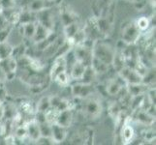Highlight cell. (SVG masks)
<instances>
[{
    "label": "cell",
    "mask_w": 156,
    "mask_h": 145,
    "mask_svg": "<svg viewBox=\"0 0 156 145\" xmlns=\"http://www.w3.org/2000/svg\"><path fill=\"white\" fill-rule=\"evenodd\" d=\"M92 52L94 58L98 59L109 66L112 65L115 50L110 44L102 41L101 39L95 41L92 47Z\"/></svg>",
    "instance_id": "obj_1"
},
{
    "label": "cell",
    "mask_w": 156,
    "mask_h": 145,
    "mask_svg": "<svg viewBox=\"0 0 156 145\" xmlns=\"http://www.w3.org/2000/svg\"><path fill=\"white\" fill-rule=\"evenodd\" d=\"M92 47L93 45H88L85 41L83 44L73 47V51L76 60L83 64L84 66H90L93 59Z\"/></svg>",
    "instance_id": "obj_2"
},
{
    "label": "cell",
    "mask_w": 156,
    "mask_h": 145,
    "mask_svg": "<svg viewBox=\"0 0 156 145\" xmlns=\"http://www.w3.org/2000/svg\"><path fill=\"white\" fill-rule=\"evenodd\" d=\"M142 33L137 27L135 20L126 24L121 32V41L125 45H137L139 39L141 38Z\"/></svg>",
    "instance_id": "obj_3"
},
{
    "label": "cell",
    "mask_w": 156,
    "mask_h": 145,
    "mask_svg": "<svg viewBox=\"0 0 156 145\" xmlns=\"http://www.w3.org/2000/svg\"><path fill=\"white\" fill-rule=\"evenodd\" d=\"M83 114L89 119H96L101 115L102 112V104L101 101L90 96L87 99H83Z\"/></svg>",
    "instance_id": "obj_4"
},
{
    "label": "cell",
    "mask_w": 156,
    "mask_h": 145,
    "mask_svg": "<svg viewBox=\"0 0 156 145\" xmlns=\"http://www.w3.org/2000/svg\"><path fill=\"white\" fill-rule=\"evenodd\" d=\"M95 92V89L93 84L83 83L80 81H77L75 84L71 86V93L75 97L80 100L87 99L88 97L92 96V94Z\"/></svg>",
    "instance_id": "obj_5"
},
{
    "label": "cell",
    "mask_w": 156,
    "mask_h": 145,
    "mask_svg": "<svg viewBox=\"0 0 156 145\" xmlns=\"http://www.w3.org/2000/svg\"><path fill=\"white\" fill-rule=\"evenodd\" d=\"M0 67L6 74L7 80H11L16 76V73L18 71V60L12 55L7 58L0 59Z\"/></svg>",
    "instance_id": "obj_6"
},
{
    "label": "cell",
    "mask_w": 156,
    "mask_h": 145,
    "mask_svg": "<svg viewBox=\"0 0 156 145\" xmlns=\"http://www.w3.org/2000/svg\"><path fill=\"white\" fill-rule=\"evenodd\" d=\"M36 21L45 26L48 29L52 30L55 27V16L51 12V8H47L36 13Z\"/></svg>",
    "instance_id": "obj_7"
},
{
    "label": "cell",
    "mask_w": 156,
    "mask_h": 145,
    "mask_svg": "<svg viewBox=\"0 0 156 145\" xmlns=\"http://www.w3.org/2000/svg\"><path fill=\"white\" fill-rule=\"evenodd\" d=\"M118 76L121 77L126 84H135V83H142L143 78L131 67L124 66L118 71Z\"/></svg>",
    "instance_id": "obj_8"
},
{
    "label": "cell",
    "mask_w": 156,
    "mask_h": 145,
    "mask_svg": "<svg viewBox=\"0 0 156 145\" xmlns=\"http://www.w3.org/2000/svg\"><path fill=\"white\" fill-rule=\"evenodd\" d=\"M126 82L121 77L118 76V78H112L107 82L106 92L110 96H117L121 92L123 87H126Z\"/></svg>",
    "instance_id": "obj_9"
},
{
    "label": "cell",
    "mask_w": 156,
    "mask_h": 145,
    "mask_svg": "<svg viewBox=\"0 0 156 145\" xmlns=\"http://www.w3.org/2000/svg\"><path fill=\"white\" fill-rule=\"evenodd\" d=\"M24 125L26 128V132H27V138L30 141L36 142L41 137L39 124L33 119V120L27 121Z\"/></svg>",
    "instance_id": "obj_10"
},
{
    "label": "cell",
    "mask_w": 156,
    "mask_h": 145,
    "mask_svg": "<svg viewBox=\"0 0 156 145\" xmlns=\"http://www.w3.org/2000/svg\"><path fill=\"white\" fill-rule=\"evenodd\" d=\"M72 122H73V109H65V110L58 111L55 123L59 126H62L68 129L72 125Z\"/></svg>",
    "instance_id": "obj_11"
},
{
    "label": "cell",
    "mask_w": 156,
    "mask_h": 145,
    "mask_svg": "<svg viewBox=\"0 0 156 145\" xmlns=\"http://www.w3.org/2000/svg\"><path fill=\"white\" fill-rule=\"evenodd\" d=\"M65 71L67 72V67H66V61H65V58H64V55L56 56L51 68L50 78L53 79L56 74H60L62 72H65Z\"/></svg>",
    "instance_id": "obj_12"
},
{
    "label": "cell",
    "mask_w": 156,
    "mask_h": 145,
    "mask_svg": "<svg viewBox=\"0 0 156 145\" xmlns=\"http://www.w3.org/2000/svg\"><path fill=\"white\" fill-rule=\"evenodd\" d=\"M135 112V116H134V119H135L139 124L144 125V126H151L154 121H155V117L150 115L147 110L139 109L137 110L134 111Z\"/></svg>",
    "instance_id": "obj_13"
},
{
    "label": "cell",
    "mask_w": 156,
    "mask_h": 145,
    "mask_svg": "<svg viewBox=\"0 0 156 145\" xmlns=\"http://www.w3.org/2000/svg\"><path fill=\"white\" fill-rule=\"evenodd\" d=\"M55 2L50 1V0H29L27 4V8L29 11L33 13H37L39 11H42L47 8H51Z\"/></svg>",
    "instance_id": "obj_14"
},
{
    "label": "cell",
    "mask_w": 156,
    "mask_h": 145,
    "mask_svg": "<svg viewBox=\"0 0 156 145\" xmlns=\"http://www.w3.org/2000/svg\"><path fill=\"white\" fill-rule=\"evenodd\" d=\"M51 137L56 144L61 143L67 137V128H64L53 123V124H51Z\"/></svg>",
    "instance_id": "obj_15"
},
{
    "label": "cell",
    "mask_w": 156,
    "mask_h": 145,
    "mask_svg": "<svg viewBox=\"0 0 156 145\" xmlns=\"http://www.w3.org/2000/svg\"><path fill=\"white\" fill-rule=\"evenodd\" d=\"M120 136L123 143H130V141H132L134 136H135V130L130 123H128L127 119H125L123 122Z\"/></svg>",
    "instance_id": "obj_16"
},
{
    "label": "cell",
    "mask_w": 156,
    "mask_h": 145,
    "mask_svg": "<svg viewBox=\"0 0 156 145\" xmlns=\"http://www.w3.org/2000/svg\"><path fill=\"white\" fill-rule=\"evenodd\" d=\"M85 67L87 66H84L83 64H82L79 61H76L71 66V68L69 69V72H67L70 76V78L76 80V81H80L83 78Z\"/></svg>",
    "instance_id": "obj_17"
},
{
    "label": "cell",
    "mask_w": 156,
    "mask_h": 145,
    "mask_svg": "<svg viewBox=\"0 0 156 145\" xmlns=\"http://www.w3.org/2000/svg\"><path fill=\"white\" fill-rule=\"evenodd\" d=\"M37 22V21H36ZM52 30H50L48 29L45 26H43L42 24L37 22L36 24V30H35V34L33 36V38H32V43L35 45V44H38V43L42 42L43 40H45L46 38L49 37V35L51 33Z\"/></svg>",
    "instance_id": "obj_18"
},
{
    "label": "cell",
    "mask_w": 156,
    "mask_h": 145,
    "mask_svg": "<svg viewBox=\"0 0 156 145\" xmlns=\"http://www.w3.org/2000/svg\"><path fill=\"white\" fill-rule=\"evenodd\" d=\"M36 21H31V22H27L24 24H20V35L24 37L27 40H32L33 36L35 34L36 30Z\"/></svg>",
    "instance_id": "obj_19"
},
{
    "label": "cell",
    "mask_w": 156,
    "mask_h": 145,
    "mask_svg": "<svg viewBox=\"0 0 156 145\" xmlns=\"http://www.w3.org/2000/svg\"><path fill=\"white\" fill-rule=\"evenodd\" d=\"M147 85L146 83H135V84H127L126 90L132 97L140 96V95H146L147 91Z\"/></svg>",
    "instance_id": "obj_20"
},
{
    "label": "cell",
    "mask_w": 156,
    "mask_h": 145,
    "mask_svg": "<svg viewBox=\"0 0 156 145\" xmlns=\"http://www.w3.org/2000/svg\"><path fill=\"white\" fill-rule=\"evenodd\" d=\"M3 110H4V118L3 120L13 119L14 116L18 113V107L15 105V104L10 103V102L5 101L3 103Z\"/></svg>",
    "instance_id": "obj_21"
},
{
    "label": "cell",
    "mask_w": 156,
    "mask_h": 145,
    "mask_svg": "<svg viewBox=\"0 0 156 145\" xmlns=\"http://www.w3.org/2000/svg\"><path fill=\"white\" fill-rule=\"evenodd\" d=\"M78 20L77 15H75L72 11L69 10H63L60 12V22L63 26L69 25L73 22H76Z\"/></svg>",
    "instance_id": "obj_22"
},
{
    "label": "cell",
    "mask_w": 156,
    "mask_h": 145,
    "mask_svg": "<svg viewBox=\"0 0 156 145\" xmlns=\"http://www.w3.org/2000/svg\"><path fill=\"white\" fill-rule=\"evenodd\" d=\"M96 77H97V73L94 71V69L91 66H87L85 67V70H84V73L83 74V78L80 81L83 82V83L93 84V82L95 81Z\"/></svg>",
    "instance_id": "obj_23"
},
{
    "label": "cell",
    "mask_w": 156,
    "mask_h": 145,
    "mask_svg": "<svg viewBox=\"0 0 156 145\" xmlns=\"http://www.w3.org/2000/svg\"><path fill=\"white\" fill-rule=\"evenodd\" d=\"M80 28V27L78 23V21L64 26V36H65V39H73L74 36L76 35V33L79 31Z\"/></svg>",
    "instance_id": "obj_24"
},
{
    "label": "cell",
    "mask_w": 156,
    "mask_h": 145,
    "mask_svg": "<svg viewBox=\"0 0 156 145\" xmlns=\"http://www.w3.org/2000/svg\"><path fill=\"white\" fill-rule=\"evenodd\" d=\"M13 46L8 41L0 42V59L7 58L12 55L13 53Z\"/></svg>",
    "instance_id": "obj_25"
},
{
    "label": "cell",
    "mask_w": 156,
    "mask_h": 145,
    "mask_svg": "<svg viewBox=\"0 0 156 145\" xmlns=\"http://www.w3.org/2000/svg\"><path fill=\"white\" fill-rule=\"evenodd\" d=\"M53 81H55L59 86H62V87H67L69 83H70V80H71V78H70V76L69 74L65 71V72H62L60 74H56V76L55 77V78L52 79Z\"/></svg>",
    "instance_id": "obj_26"
},
{
    "label": "cell",
    "mask_w": 156,
    "mask_h": 145,
    "mask_svg": "<svg viewBox=\"0 0 156 145\" xmlns=\"http://www.w3.org/2000/svg\"><path fill=\"white\" fill-rule=\"evenodd\" d=\"M91 67H92L94 69V71L98 74H104V73H107L108 71H109V68L110 66L107 65V64L103 63L102 61L98 60V59H96L93 57L92 59V62H91Z\"/></svg>",
    "instance_id": "obj_27"
},
{
    "label": "cell",
    "mask_w": 156,
    "mask_h": 145,
    "mask_svg": "<svg viewBox=\"0 0 156 145\" xmlns=\"http://www.w3.org/2000/svg\"><path fill=\"white\" fill-rule=\"evenodd\" d=\"M135 23L137 25V27L139 28V30L141 32H146L148 30V28L151 25V22H150V19L147 17H140L139 19H137L135 20Z\"/></svg>",
    "instance_id": "obj_28"
},
{
    "label": "cell",
    "mask_w": 156,
    "mask_h": 145,
    "mask_svg": "<svg viewBox=\"0 0 156 145\" xmlns=\"http://www.w3.org/2000/svg\"><path fill=\"white\" fill-rule=\"evenodd\" d=\"M109 113L112 117V119H115L116 121H119L120 116L122 114V109H121L120 105L118 103L112 104L109 107Z\"/></svg>",
    "instance_id": "obj_29"
},
{
    "label": "cell",
    "mask_w": 156,
    "mask_h": 145,
    "mask_svg": "<svg viewBox=\"0 0 156 145\" xmlns=\"http://www.w3.org/2000/svg\"><path fill=\"white\" fill-rule=\"evenodd\" d=\"M51 109V103H50V96H44L38 101V103L36 105L35 110H39L46 112L48 109Z\"/></svg>",
    "instance_id": "obj_30"
},
{
    "label": "cell",
    "mask_w": 156,
    "mask_h": 145,
    "mask_svg": "<svg viewBox=\"0 0 156 145\" xmlns=\"http://www.w3.org/2000/svg\"><path fill=\"white\" fill-rule=\"evenodd\" d=\"M13 135L16 137V140H24L25 138H27V132H26L25 125L16 127Z\"/></svg>",
    "instance_id": "obj_31"
},
{
    "label": "cell",
    "mask_w": 156,
    "mask_h": 145,
    "mask_svg": "<svg viewBox=\"0 0 156 145\" xmlns=\"http://www.w3.org/2000/svg\"><path fill=\"white\" fill-rule=\"evenodd\" d=\"M39 127H40L41 136L51 137V124L45 122V123H42V124H39Z\"/></svg>",
    "instance_id": "obj_32"
},
{
    "label": "cell",
    "mask_w": 156,
    "mask_h": 145,
    "mask_svg": "<svg viewBox=\"0 0 156 145\" xmlns=\"http://www.w3.org/2000/svg\"><path fill=\"white\" fill-rule=\"evenodd\" d=\"M17 6V0H0V10L12 9Z\"/></svg>",
    "instance_id": "obj_33"
},
{
    "label": "cell",
    "mask_w": 156,
    "mask_h": 145,
    "mask_svg": "<svg viewBox=\"0 0 156 145\" xmlns=\"http://www.w3.org/2000/svg\"><path fill=\"white\" fill-rule=\"evenodd\" d=\"M34 120L38 123V124H42V123L47 122L46 119V113L43 111H39V110H35L34 113Z\"/></svg>",
    "instance_id": "obj_34"
},
{
    "label": "cell",
    "mask_w": 156,
    "mask_h": 145,
    "mask_svg": "<svg viewBox=\"0 0 156 145\" xmlns=\"http://www.w3.org/2000/svg\"><path fill=\"white\" fill-rule=\"evenodd\" d=\"M62 98L60 96H57V95H55V96H50V103H51V107H53V109H57L58 105L60 104Z\"/></svg>",
    "instance_id": "obj_35"
},
{
    "label": "cell",
    "mask_w": 156,
    "mask_h": 145,
    "mask_svg": "<svg viewBox=\"0 0 156 145\" xmlns=\"http://www.w3.org/2000/svg\"><path fill=\"white\" fill-rule=\"evenodd\" d=\"M37 144H56L55 141L53 140L52 137H44L41 136L38 140L36 141Z\"/></svg>",
    "instance_id": "obj_36"
},
{
    "label": "cell",
    "mask_w": 156,
    "mask_h": 145,
    "mask_svg": "<svg viewBox=\"0 0 156 145\" xmlns=\"http://www.w3.org/2000/svg\"><path fill=\"white\" fill-rule=\"evenodd\" d=\"M7 97H8V94H7L6 89L4 88L3 84H0V102L4 103L5 101H7Z\"/></svg>",
    "instance_id": "obj_37"
},
{
    "label": "cell",
    "mask_w": 156,
    "mask_h": 145,
    "mask_svg": "<svg viewBox=\"0 0 156 145\" xmlns=\"http://www.w3.org/2000/svg\"><path fill=\"white\" fill-rule=\"evenodd\" d=\"M6 80H7L6 74L3 72V70L1 69V67H0V84H3Z\"/></svg>",
    "instance_id": "obj_38"
},
{
    "label": "cell",
    "mask_w": 156,
    "mask_h": 145,
    "mask_svg": "<svg viewBox=\"0 0 156 145\" xmlns=\"http://www.w3.org/2000/svg\"><path fill=\"white\" fill-rule=\"evenodd\" d=\"M4 118V110H3V103L0 104V123L3 121Z\"/></svg>",
    "instance_id": "obj_39"
}]
</instances>
